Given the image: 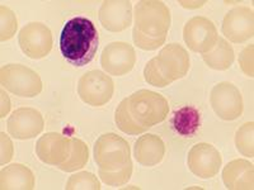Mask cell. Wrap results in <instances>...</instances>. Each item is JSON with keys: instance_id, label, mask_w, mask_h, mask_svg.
<instances>
[{"instance_id": "cell-12", "label": "cell", "mask_w": 254, "mask_h": 190, "mask_svg": "<svg viewBox=\"0 0 254 190\" xmlns=\"http://www.w3.org/2000/svg\"><path fill=\"white\" fill-rule=\"evenodd\" d=\"M187 164L192 174L201 179H210L219 173L222 157L212 144L201 142L190 150Z\"/></svg>"}, {"instance_id": "cell-1", "label": "cell", "mask_w": 254, "mask_h": 190, "mask_svg": "<svg viewBox=\"0 0 254 190\" xmlns=\"http://www.w3.org/2000/svg\"><path fill=\"white\" fill-rule=\"evenodd\" d=\"M171 28V10L163 1L142 0L135 6L133 44L145 51H153L164 45Z\"/></svg>"}, {"instance_id": "cell-18", "label": "cell", "mask_w": 254, "mask_h": 190, "mask_svg": "<svg viewBox=\"0 0 254 190\" xmlns=\"http://www.w3.org/2000/svg\"><path fill=\"white\" fill-rule=\"evenodd\" d=\"M133 155H135L136 161L142 166H155L164 157L165 144L159 136L147 133L136 141Z\"/></svg>"}, {"instance_id": "cell-15", "label": "cell", "mask_w": 254, "mask_h": 190, "mask_svg": "<svg viewBox=\"0 0 254 190\" xmlns=\"http://www.w3.org/2000/svg\"><path fill=\"white\" fill-rule=\"evenodd\" d=\"M71 152V139L60 133L50 132L42 136L36 143V153L41 161L52 166H59L66 161Z\"/></svg>"}, {"instance_id": "cell-14", "label": "cell", "mask_w": 254, "mask_h": 190, "mask_svg": "<svg viewBox=\"0 0 254 190\" xmlns=\"http://www.w3.org/2000/svg\"><path fill=\"white\" fill-rule=\"evenodd\" d=\"M44 117L35 108H19L9 117L8 133L15 140H29L40 135L44 130Z\"/></svg>"}, {"instance_id": "cell-13", "label": "cell", "mask_w": 254, "mask_h": 190, "mask_svg": "<svg viewBox=\"0 0 254 190\" xmlns=\"http://www.w3.org/2000/svg\"><path fill=\"white\" fill-rule=\"evenodd\" d=\"M158 67L169 83L182 79L190 70L188 52L178 44L167 45L155 57Z\"/></svg>"}, {"instance_id": "cell-21", "label": "cell", "mask_w": 254, "mask_h": 190, "mask_svg": "<svg viewBox=\"0 0 254 190\" xmlns=\"http://www.w3.org/2000/svg\"><path fill=\"white\" fill-rule=\"evenodd\" d=\"M199 113L193 107H183L174 113L172 119L176 132L183 137H192L199 127Z\"/></svg>"}, {"instance_id": "cell-10", "label": "cell", "mask_w": 254, "mask_h": 190, "mask_svg": "<svg viewBox=\"0 0 254 190\" xmlns=\"http://www.w3.org/2000/svg\"><path fill=\"white\" fill-rule=\"evenodd\" d=\"M222 35L233 44H243L253 38L254 14L248 6H235L222 20Z\"/></svg>"}, {"instance_id": "cell-2", "label": "cell", "mask_w": 254, "mask_h": 190, "mask_svg": "<svg viewBox=\"0 0 254 190\" xmlns=\"http://www.w3.org/2000/svg\"><path fill=\"white\" fill-rule=\"evenodd\" d=\"M99 45V33L88 18H71L60 35L61 55L74 67H83L94 58Z\"/></svg>"}, {"instance_id": "cell-6", "label": "cell", "mask_w": 254, "mask_h": 190, "mask_svg": "<svg viewBox=\"0 0 254 190\" xmlns=\"http://www.w3.org/2000/svg\"><path fill=\"white\" fill-rule=\"evenodd\" d=\"M115 85L107 74L92 70L85 72L78 83V94L84 103L92 107H102L112 99Z\"/></svg>"}, {"instance_id": "cell-4", "label": "cell", "mask_w": 254, "mask_h": 190, "mask_svg": "<svg viewBox=\"0 0 254 190\" xmlns=\"http://www.w3.org/2000/svg\"><path fill=\"white\" fill-rule=\"evenodd\" d=\"M94 161L101 170H119L131 161L130 144L116 133L102 135L94 144Z\"/></svg>"}, {"instance_id": "cell-9", "label": "cell", "mask_w": 254, "mask_h": 190, "mask_svg": "<svg viewBox=\"0 0 254 190\" xmlns=\"http://www.w3.org/2000/svg\"><path fill=\"white\" fill-rule=\"evenodd\" d=\"M183 38L190 51L203 55L214 48L219 36L216 27L208 18L193 17L186 23Z\"/></svg>"}, {"instance_id": "cell-26", "label": "cell", "mask_w": 254, "mask_h": 190, "mask_svg": "<svg viewBox=\"0 0 254 190\" xmlns=\"http://www.w3.org/2000/svg\"><path fill=\"white\" fill-rule=\"evenodd\" d=\"M133 165L132 161H128L125 166L116 171H107V170H98V175L101 176L102 182L106 183L111 187H121V185L127 184V182L131 179L132 175Z\"/></svg>"}, {"instance_id": "cell-24", "label": "cell", "mask_w": 254, "mask_h": 190, "mask_svg": "<svg viewBox=\"0 0 254 190\" xmlns=\"http://www.w3.org/2000/svg\"><path fill=\"white\" fill-rule=\"evenodd\" d=\"M254 123L247 122L243 124L235 135V144L237 150L247 157L254 156Z\"/></svg>"}, {"instance_id": "cell-3", "label": "cell", "mask_w": 254, "mask_h": 190, "mask_svg": "<svg viewBox=\"0 0 254 190\" xmlns=\"http://www.w3.org/2000/svg\"><path fill=\"white\" fill-rule=\"evenodd\" d=\"M125 100L133 121L146 130L164 121L169 113L167 99L151 90H139Z\"/></svg>"}, {"instance_id": "cell-22", "label": "cell", "mask_w": 254, "mask_h": 190, "mask_svg": "<svg viewBox=\"0 0 254 190\" xmlns=\"http://www.w3.org/2000/svg\"><path fill=\"white\" fill-rule=\"evenodd\" d=\"M89 160L88 146L81 140L71 139V152L64 164L59 165V169L65 173H72L79 169H83Z\"/></svg>"}, {"instance_id": "cell-23", "label": "cell", "mask_w": 254, "mask_h": 190, "mask_svg": "<svg viewBox=\"0 0 254 190\" xmlns=\"http://www.w3.org/2000/svg\"><path fill=\"white\" fill-rule=\"evenodd\" d=\"M115 122L120 130L124 133H127V135H141L145 131H147L146 128H144V127H141L133 121V118L128 113V109H127L125 99L120 103V105L116 109Z\"/></svg>"}, {"instance_id": "cell-16", "label": "cell", "mask_w": 254, "mask_h": 190, "mask_svg": "<svg viewBox=\"0 0 254 190\" xmlns=\"http://www.w3.org/2000/svg\"><path fill=\"white\" fill-rule=\"evenodd\" d=\"M99 22L110 32H122L132 23V4L126 0H107L102 3Z\"/></svg>"}, {"instance_id": "cell-30", "label": "cell", "mask_w": 254, "mask_h": 190, "mask_svg": "<svg viewBox=\"0 0 254 190\" xmlns=\"http://www.w3.org/2000/svg\"><path fill=\"white\" fill-rule=\"evenodd\" d=\"M9 109H10V103H9L8 95L4 93V90H1V118H4L6 114L9 113Z\"/></svg>"}, {"instance_id": "cell-19", "label": "cell", "mask_w": 254, "mask_h": 190, "mask_svg": "<svg viewBox=\"0 0 254 190\" xmlns=\"http://www.w3.org/2000/svg\"><path fill=\"white\" fill-rule=\"evenodd\" d=\"M0 188L3 190H31L35 188V175L24 165H9L0 173Z\"/></svg>"}, {"instance_id": "cell-20", "label": "cell", "mask_w": 254, "mask_h": 190, "mask_svg": "<svg viewBox=\"0 0 254 190\" xmlns=\"http://www.w3.org/2000/svg\"><path fill=\"white\" fill-rule=\"evenodd\" d=\"M202 58L208 67L221 71V70H228L233 65L235 53L228 41L219 38L214 48L203 53Z\"/></svg>"}, {"instance_id": "cell-7", "label": "cell", "mask_w": 254, "mask_h": 190, "mask_svg": "<svg viewBox=\"0 0 254 190\" xmlns=\"http://www.w3.org/2000/svg\"><path fill=\"white\" fill-rule=\"evenodd\" d=\"M211 107L219 118L234 121L243 114V96L234 84L222 81L215 85L210 94Z\"/></svg>"}, {"instance_id": "cell-8", "label": "cell", "mask_w": 254, "mask_h": 190, "mask_svg": "<svg viewBox=\"0 0 254 190\" xmlns=\"http://www.w3.org/2000/svg\"><path fill=\"white\" fill-rule=\"evenodd\" d=\"M18 42L24 55L33 60H40L51 52L52 33L46 24L33 22L20 29Z\"/></svg>"}, {"instance_id": "cell-27", "label": "cell", "mask_w": 254, "mask_h": 190, "mask_svg": "<svg viewBox=\"0 0 254 190\" xmlns=\"http://www.w3.org/2000/svg\"><path fill=\"white\" fill-rule=\"evenodd\" d=\"M0 23H1V31H0V38L1 41H8L15 35L18 28V22L13 10L5 5L0 6Z\"/></svg>"}, {"instance_id": "cell-17", "label": "cell", "mask_w": 254, "mask_h": 190, "mask_svg": "<svg viewBox=\"0 0 254 190\" xmlns=\"http://www.w3.org/2000/svg\"><path fill=\"white\" fill-rule=\"evenodd\" d=\"M222 182L230 190H252L254 188V167L252 162L238 158L222 170Z\"/></svg>"}, {"instance_id": "cell-5", "label": "cell", "mask_w": 254, "mask_h": 190, "mask_svg": "<svg viewBox=\"0 0 254 190\" xmlns=\"http://www.w3.org/2000/svg\"><path fill=\"white\" fill-rule=\"evenodd\" d=\"M1 85L20 98H35L42 92V80L37 72L19 63H9L0 71Z\"/></svg>"}, {"instance_id": "cell-28", "label": "cell", "mask_w": 254, "mask_h": 190, "mask_svg": "<svg viewBox=\"0 0 254 190\" xmlns=\"http://www.w3.org/2000/svg\"><path fill=\"white\" fill-rule=\"evenodd\" d=\"M253 51H254V46L253 45H249V46H247L246 48L240 52V55H239L240 69H242L243 72H244L247 76H249V78H253L254 75Z\"/></svg>"}, {"instance_id": "cell-29", "label": "cell", "mask_w": 254, "mask_h": 190, "mask_svg": "<svg viewBox=\"0 0 254 190\" xmlns=\"http://www.w3.org/2000/svg\"><path fill=\"white\" fill-rule=\"evenodd\" d=\"M13 157V144L10 139L1 132V165H5Z\"/></svg>"}, {"instance_id": "cell-11", "label": "cell", "mask_w": 254, "mask_h": 190, "mask_svg": "<svg viewBox=\"0 0 254 190\" xmlns=\"http://www.w3.org/2000/svg\"><path fill=\"white\" fill-rule=\"evenodd\" d=\"M136 53L133 47L127 42H112L102 51L101 65L110 75H126L133 69Z\"/></svg>"}, {"instance_id": "cell-25", "label": "cell", "mask_w": 254, "mask_h": 190, "mask_svg": "<svg viewBox=\"0 0 254 190\" xmlns=\"http://www.w3.org/2000/svg\"><path fill=\"white\" fill-rule=\"evenodd\" d=\"M66 190H99L101 189V183L97 179V176L92 173L81 171L76 173L69 178L66 182Z\"/></svg>"}, {"instance_id": "cell-31", "label": "cell", "mask_w": 254, "mask_h": 190, "mask_svg": "<svg viewBox=\"0 0 254 190\" xmlns=\"http://www.w3.org/2000/svg\"><path fill=\"white\" fill-rule=\"evenodd\" d=\"M183 6H188V8H197V6H202L205 1H194V3H186V1H181Z\"/></svg>"}]
</instances>
